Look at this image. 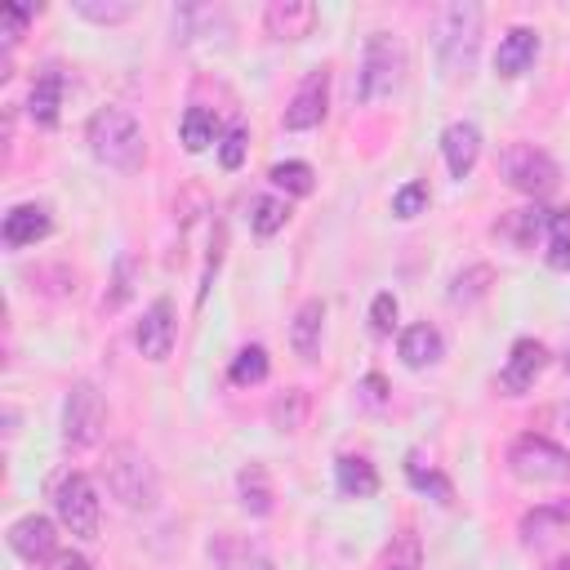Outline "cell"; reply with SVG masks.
<instances>
[{
	"label": "cell",
	"instance_id": "obj_1",
	"mask_svg": "<svg viewBox=\"0 0 570 570\" xmlns=\"http://www.w3.org/2000/svg\"><path fill=\"white\" fill-rule=\"evenodd\" d=\"M85 142H89L94 160L116 169V174H138L142 160H147V134H142V120L129 107H98L89 116Z\"/></svg>",
	"mask_w": 570,
	"mask_h": 570
},
{
	"label": "cell",
	"instance_id": "obj_2",
	"mask_svg": "<svg viewBox=\"0 0 570 570\" xmlns=\"http://www.w3.org/2000/svg\"><path fill=\"white\" fill-rule=\"evenodd\" d=\"M102 485L129 512H151L160 503V472L134 441H111L102 454Z\"/></svg>",
	"mask_w": 570,
	"mask_h": 570
},
{
	"label": "cell",
	"instance_id": "obj_3",
	"mask_svg": "<svg viewBox=\"0 0 570 570\" xmlns=\"http://www.w3.org/2000/svg\"><path fill=\"white\" fill-rule=\"evenodd\" d=\"M481 22H485V9L476 0H454L436 13V67L445 80H459L476 67V49H481Z\"/></svg>",
	"mask_w": 570,
	"mask_h": 570
},
{
	"label": "cell",
	"instance_id": "obj_4",
	"mask_svg": "<svg viewBox=\"0 0 570 570\" xmlns=\"http://www.w3.org/2000/svg\"><path fill=\"white\" fill-rule=\"evenodd\" d=\"M405 40L396 31H370L365 36V49H361V71H356V98L361 102H379V98H392L405 80Z\"/></svg>",
	"mask_w": 570,
	"mask_h": 570
},
{
	"label": "cell",
	"instance_id": "obj_5",
	"mask_svg": "<svg viewBox=\"0 0 570 570\" xmlns=\"http://www.w3.org/2000/svg\"><path fill=\"white\" fill-rule=\"evenodd\" d=\"M508 472L525 485H548V481H570V450L557 445L552 436L521 432L508 445Z\"/></svg>",
	"mask_w": 570,
	"mask_h": 570
},
{
	"label": "cell",
	"instance_id": "obj_6",
	"mask_svg": "<svg viewBox=\"0 0 570 570\" xmlns=\"http://www.w3.org/2000/svg\"><path fill=\"white\" fill-rule=\"evenodd\" d=\"M53 512L76 539H98L102 503H98V490H94V481L85 472H62L53 481Z\"/></svg>",
	"mask_w": 570,
	"mask_h": 570
},
{
	"label": "cell",
	"instance_id": "obj_7",
	"mask_svg": "<svg viewBox=\"0 0 570 570\" xmlns=\"http://www.w3.org/2000/svg\"><path fill=\"white\" fill-rule=\"evenodd\" d=\"M102 423H107L102 392H98L89 379L71 383V392H67V401H62V445H67V450H89V445H98Z\"/></svg>",
	"mask_w": 570,
	"mask_h": 570
},
{
	"label": "cell",
	"instance_id": "obj_8",
	"mask_svg": "<svg viewBox=\"0 0 570 570\" xmlns=\"http://www.w3.org/2000/svg\"><path fill=\"white\" fill-rule=\"evenodd\" d=\"M499 169H503L508 187H517L521 196H548V191L561 183L557 160H552L543 147H534V142H512V147L503 151Z\"/></svg>",
	"mask_w": 570,
	"mask_h": 570
},
{
	"label": "cell",
	"instance_id": "obj_9",
	"mask_svg": "<svg viewBox=\"0 0 570 570\" xmlns=\"http://www.w3.org/2000/svg\"><path fill=\"white\" fill-rule=\"evenodd\" d=\"M325 111H330V67H312V71L298 80V89H294V98H289V107H285V116H281V125H285L289 134H303V129H316V125L325 120Z\"/></svg>",
	"mask_w": 570,
	"mask_h": 570
},
{
	"label": "cell",
	"instance_id": "obj_10",
	"mask_svg": "<svg viewBox=\"0 0 570 570\" xmlns=\"http://www.w3.org/2000/svg\"><path fill=\"white\" fill-rule=\"evenodd\" d=\"M4 539H9V548H13L22 561H31V566H40V561H49V557L58 552V530H53V521H49L45 512H27V517L9 521Z\"/></svg>",
	"mask_w": 570,
	"mask_h": 570
},
{
	"label": "cell",
	"instance_id": "obj_11",
	"mask_svg": "<svg viewBox=\"0 0 570 570\" xmlns=\"http://www.w3.org/2000/svg\"><path fill=\"white\" fill-rule=\"evenodd\" d=\"M205 552H209L214 570H276L258 539H245V534H232V530H218Z\"/></svg>",
	"mask_w": 570,
	"mask_h": 570
},
{
	"label": "cell",
	"instance_id": "obj_12",
	"mask_svg": "<svg viewBox=\"0 0 570 570\" xmlns=\"http://www.w3.org/2000/svg\"><path fill=\"white\" fill-rule=\"evenodd\" d=\"M481 129L472 125V120H450L445 129H441V156H445V169H450V178H468L472 169H476V160H481Z\"/></svg>",
	"mask_w": 570,
	"mask_h": 570
},
{
	"label": "cell",
	"instance_id": "obj_13",
	"mask_svg": "<svg viewBox=\"0 0 570 570\" xmlns=\"http://www.w3.org/2000/svg\"><path fill=\"white\" fill-rule=\"evenodd\" d=\"M49 232H53V214H49L45 200H22V205H13V209L4 214V227H0V236H4L9 249H27V245L45 240Z\"/></svg>",
	"mask_w": 570,
	"mask_h": 570
},
{
	"label": "cell",
	"instance_id": "obj_14",
	"mask_svg": "<svg viewBox=\"0 0 570 570\" xmlns=\"http://www.w3.org/2000/svg\"><path fill=\"white\" fill-rule=\"evenodd\" d=\"M134 343H138V352H142L147 361H165V356L174 352V303H169V298H156V303L142 312V321H138V330H134Z\"/></svg>",
	"mask_w": 570,
	"mask_h": 570
},
{
	"label": "cell",
	"instance_id": "obj_15",
	"mask_svg": "<svg viewBox=\"0 0 570 570\" xmlns=\"http://www.w3.org/2000/svg\"><path fill=\"white\" fill-rule=\"evenodd\" d=\"M316 18H321V9L312 0H272L263 9V27L276 40H303V36H312Z\"/></svg>",
	"mask_w": 570,
	"mask_h": 570
},
{
	"label": "cell",
	"instance_id": "obj_16",
	"mask_svg": "<svg viewBox=\"0 0 570 570\" xmlns=\"http://www.w3.org/2000/svg\"><path fill=\"white\" fill-rule=\"evenodd\" d=\"M543 370H548V347H543L539 338H517V343H512V352H508V361H503L499 383L517 396V392L534 387V379H539Z\"/></svg>",
	"mask_w": 570,
	"mask_h": 570
},
{
	"label": "cell",
	"instance_id": "obj_17",
	"mask_svg": "<svg viewBox=\"0 0 570 570\" xmlns=\"http://www.w3.org/2000/svg\"><path fill=\"white\" fill-rule=\"evenodd\" d=\"M534 53H539V31L534 27H508V36L494 49V76L517 80L534 62Z\"/></svg>",
	"mask_w": 570,
	"mask_h": 570
},
{
	"label": "cell",
	"instance_id": "obj_18",
	"mask_svg": "<svg viewBox=\"0 0 570 570\" xmlns=\"http://www.w3.org/2000/svg\"><path fill=\"white\" fill-rule=\"evenodd\" d=\"M321 330H325V298H303L294 321H289V347L298 361L321 356Z\"/></svg>",
	"mask_w": 570,
	"mask_h": 570
},
{
	"label": "cell",
	"instance_id": "obj_19",
	"mask_svg": "<svg viewBox=\"0 0 570 570\" xmlns=\"http://www.w3.org/2000/svg\"><path fill=\"white\" fill-rule=\"evenodd\" d=\"M396 352H401V361H405L410 370H428V365H436V361L445 356V338H441L436 325L419 321V325H405V330H401Z\"/></svg>",
	"mask_w": 570,
	"mask_h": 570
},
{
	"label": "cell",
	"instance_id": "obj_20",
	"mask_svg": "<svg viewBox=\"0 0 570 570\" xmlns=\"http://www.w3.org/2000/svg\"><path fill=\"white\" fill-rule=\"evenodd\" d=\"M570 525V499H548V503H534L525 517H521V525H517V534H521V543H543V539H552V534H561Z\"/></svg>",
	"mask_w": 570,
	"mask_h": 570
},
{
	"label": "cell",
	"instance_id": "obj_21",
	"mask_svg": "<svg viewBox=\"0 0 570 570\" xmlns=\"http://www.w3.org/2000/svg\"><path fill=\"white\" fill-rule=\"evenodd\" d=\"M334 485L343 499H370V494H379V472L365 454H338L334 459Z\"/></svg>",
	"mask_w": 570,
	"mask_h": 570
},
{
	"label": "cell",
	"instance_id": "obj_22",
	"mask_svg": "<svg viewBox=\"0 0 570 570\" xmlns=\"http://www.w3.org/2000/svg\"><path fill=\"white\" fill-rule=\"evenodd\" d=\"M62 71L58 67H45L40 76H36V85H31V94H27V116L36 120V125H58V107H62Z\"/></svg>",
	"mask_w": 570,
	"mask_h": 570
},
{
	"label": "cell",
	"instance_id": "obj_23",
	"mask_svg": "<svg viewBox=\"0 0 570 570\" xmlns=\"http://www.w3.org/2000/svg\"><path fill=\"white\" fill-rule=\"evenodd\" d=\"M236 494L249 517H272V508H276V490H272V476L263 463H245L236 472Z\"/></svg>",
	"mask_w": 570,
	"mask_h": 570
},
{
	"label": "cell",
	"instance_id": "obj_24",
	"mask_svg": "<svg viewBox=\"0 0 570 570\" xmlns=\"http://www.w3.org/2000/svg\"><path fill=\"white\" fill-rule=\"evenodd\" d=\"M490 285H494V267H490V263H468V267H459V272L450 276L445 298H450L454 307H472V303H481V298L490 294Z\"/></svg>",
	"mask_w": 570,
	"mask_h": 570
},
{
	"label": "cell",
	"instance_id": "obj_25",
	"mask_svg": "<svg viewBox=\"0 0 570 570\" xmlns=\"http://www.w3.org/2000/svg\"><path fill=\"white\" fill-rule=\"evenodd\" d=\"M267 370H272L267 347H263V343H245V347L232 356L227 379H232L236 387H254V383H263V379H267Z\"/></svg>",
	"mask_w": 570,
	"mask_h": 570
},
{
	"label": "cell",
	"instance_id": "obj_26",
	"mask_svg": "<svg viewBox=\"0 0 570 570\" xmlns=\"http://www.w3.org/2000/svg\"><path fill=\"white\" fill-rule=\"evenodd\" d=\"M267 178H272V187H281L285 196H312V191H316V169H312L307 160H276V165L267 169Z\"/></svg>",
	"mask_w": 570,
	"mask_h": 570
},
{
	"label": "cell",
	"instance_id": "obj_27",
	"mask_svg": "<svg viewBox=\"0 0 570 570\" xmlns=\"http://www.w3.org/2000/svg\"><path fill=\"white\" fill-rule=\"evenodd\" d=\"M548 218H552V209H539V205H525V209H512L508 214V223H503V232L521 245V249H530L539 236H548Z\"/></svg>",
	"mask_w": 570,
	"mask_h": 570
},
{
	"label": "cell",
	"instance_id": "obj_28",
	"mask_svg": "<svg viewBox=\"0 0 570 570\" xmlns=\"http://www.w3.org/2000/svg\"><path fill=\"white\" fill-rule=\"evenodd\" d=\"M405 476H410V485H414L419 494H432L436 503H450V499H454V485H450V476H441L436 468H423L419 450H410V454H405Z\"/></svg>",
	"mask_w": 570,
	"mask_h": 570
},
{
	"label": "cell",
	"instance_id": "obj_29",
	"mask_svg": "<svg viewBox=\"0 0 570 570\" xmlns=\"http://www.w3.org/2000/svg\"><path fill=\"white\" fill-rule=\"evenodd\" d=\"M267 414H272V428H276V432H298V428L307 423V392H303V387L281 392Z\"/></svg>",
	"mask_w": 570,
	"mask_h": 570
},
{
	"label": "cell",
	"instance_id": "obj_30",
	"mask_svg": "<svg viewBox=\"0 0 570 570\" xmlns=\"http://www.w3.org/2000/svg\"><path fill=\"white\" fill-rule=\"evenodd\" d=\"M209 142H218V120H214V111L187 107V111H183V147H187V151H205Z\"/></svg>",
	"mask_w": 570,
	"mask_h": 570
},
{
	"label": "cell",
	"instance_id": "obj_31",
	"mask_svg": "<svg viewBox=\"0 0 570 570\" xmlns=\"http://www.w3.org/2000/svg\"><path fill=\"white\" fill-rule=\"evenodd\" d=\"M249 209H254V214H249L254 236H276V232L289 223V200H281V196H254Z\"/></svg>",
	"mask_w": 570,
	"mask_h": 570
},
{
	"label": "cell",
	"instance_id": "obj_32",
	"mask_svg": "<svg viewBox=\"0 0 570 570\" xmlns=\"http://www.w3.org/2000/svg\"><path fill=\"white\" fill-rule=\"evenodd\" d=\"M548 267L566 272L570 267V209H552L548 218Z\"/></svg>",
	"mask_w": 570,
	"mask_h": 570
},
{
	"label": "cell",
	"instance_id": "obj_33",
	"mask_svg": "<svg viewBox=\"0 0 570 570\" xmlns=\"http://www.w3.org/2000/svg\"><path fill=\"white\" fill-rule=\"evenodd\" d=\"M76 13H80L85 22L116 27V22L134 18V0H76Z\"/></svg>",
	"mask_w": 570,
	"mask_h": 570
},
{
	"label": "cell",
	"instance_id": "obj_34",
	"mask_svg": "<svg viewBox=\"0 0 570 570\" xmlns=\"http://www.w3.org/2000/svg\"><path fill=\"white\" fill-rule=\"evenodd\" d=\"M134 276H138V263L129 258V254H120L116 258V276H111V289L102 294V312H116L129 294H134Z\"/></svg>",
	"mask_w": 570,
	"mask_h": 570
},
{
	"label": "cell",
	"instance_id": "obj_35",
	"mask_svg": "<svg viewBox=\"0 0 570 570\" xmlns=\"http://www.w3.org/2000/svg\"><path fill=\"white\" fill-rule=\"evenodd\" d=\"M245 125L240 120H232L227 129H223V138H218V160H223V169H240V160H245Z\"/></svg>",
	"mask_w": 570,
	"mask_h": 570
},
{
	"label": "cell",
	"instance_id": "obj_36",
	"mask_svg": "<svg viewBox=\"0 0 570 570\" xmlns=\"http://www.w3.org/2000/svg\"><path fill=\"white\" fill-rule=\"evenodd\" d=\"M423 205H428V187H423V183H405V187L392 196V214H396V218H414V214H423Z\"/></svg>",
	"mask_w": 570,
	"mask_h": 570
},
{
	"label": "cell",
	"instance_id": "obj_37",
	"mask_svg": "<svg viewBox=\"0 0 570 570\" xmlns=\"http://www.w3.org/2000/svg\"><path fill=\"white\" fill-rule=\"evenodd\" d=\"M392 325H396V298L383 289V294H374V303H370V330H374V334H392Z\"/></svg>",
	"mask_w": 570,
	"mask_h": 570
},
{
	"label": "cell",
	"instance_id": "obj_38",
	"mask_svg": "<svg viewBox=\"0 0 570 570\" xmlns=\"http://www.w3.org/2000/svg\"><path fill=\"white\" fill-rule=\"evenodd\" d=\"M31 22V9L27 4H9L4 13H0V36H4V49H13L18 45V36H22V27Z\"/></svg>",
	"mask_w": 570,
	"mask_h": 570
},
{
	"label": "cell",
	"instance_id": "obj_39",
	"mask_svg": "<svg viewBox=\"0 0 570 570\" xmlns=\"http://www.w3.org/2000/svg\"><path fill=\"white\" fill-rule=\"evenodd\" d=\"M387 570H419V539L410 530L401 534V548L387 557Z\"/></svg>",
	"mask_w": 570,
	"mask_h": 570
},
{
	"label": "cell",
	"instance_id": "obj_40",
	"mask_svg": "<svg viewBox=\"0 0 570 570\" xmlns=\"http://www.w3.org/2000/svg\"><path fill=\"white\" fill-rule=\"evenodd\" d=\"M49 570H94V566H89V557H80V552H71V548H67V552L58 548V552L49 557Z\"/></svg>",
	"mask_w": 570,
	"mask_h": 570
},
{
	"label": "cell",
	"instance_id": "obj_41",
	"mask_svg": "<svg viewBox=\"0 0 570 570\" xmlns=\"http://www.w3.org/2000/svg\"><path fill=\"white\" fill-rule=\"evenodd\" d=\"M383 387H387V383H383L379 374H365V379H361V392H365V401H370V405H383V396H387Z\"/></svg>",
	"mask_w": 570,
	"mask_h": 570
},
{
	"label": "cell",
	"instance_id": "obj_42",
	"mask_svg": "<svg viewBox=\"0 0 570 570\" xmlns=\"http://www.w3.org/2000/svg\"><path fill=\"white\" fill-rule=\"evenodd\" d=\"M548 570H570V557H557V561H552Z\"/></svg>",
	"mask_w": 570,
	"mask_h": 570
},
{
	"label": "cell",
	"instance_id": "obj_43",
	"mask_svg": "<svg viewBox=\"0 0 570 570\" xmlns=\"http://www.w3.org/2000/svg\"><path fill=\"white\" fill-rule=\"evenodd\" d=\"M561 361H566V370H570V338H566V347H561Z\"/></svg>",
	"mask_w": 570,
	"mask_h": 570
},
{
	"label": "cell",
	"instance_id": "obj_44",
	"mask_svg": "<svg viewBox=\"0 0 570 570\" xmlns=\"http://www.w3.org/2000/svg\"><path fill=\"white\" fill-rule=\"evenodd\" d=\"M566 423H570V405H566Z\"/></svg>",
	"mask_w": 570,
	"mask_h": 570
}]
</instances>
